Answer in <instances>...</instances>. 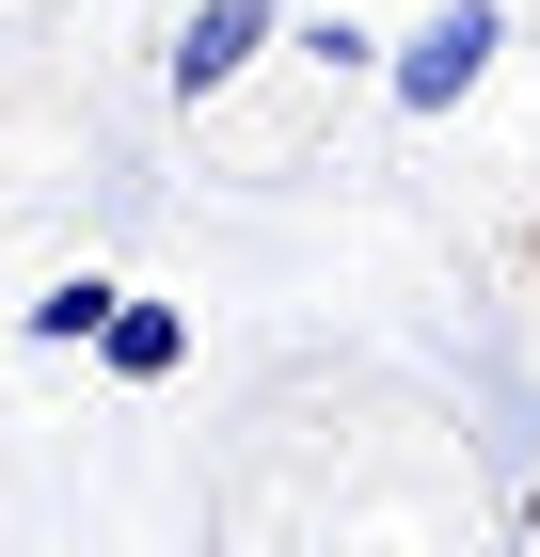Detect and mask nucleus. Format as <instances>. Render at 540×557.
I'll list each match as a JSON object with an SVG mask.
<instances>
[{
    "mask_svg": "<svg viewBox=\"0 0 540 557\" xmlns=\"http://www.w3.org/2000/svg\"><path fill=\"white\" fill-rule=\"evenodd\" d=\"M493 48H508V0H429L414 33L381 48V96L398 112H461V96L493 81Z\"/></svg>",
    "mask_w": 540,
    "mask_h": 557,
    "instance_id": "1",
    "label": "nucleus"
},
{
    "mask_svg": "<svg viewBox=\"0 0 540 557\" xmlns=\"http://www.w3.org/2000/svg\"><path fill=\"white\" fill-rule=\"evenodd\" d=\"M271 33H287L271 0H191V16H175V48H160V81L191 96V112H208V96L239 81V64H254V48H271Z\"/></svg>",
    "mask_w": 540,
    "mask_h": 557,
    "instance_id": "2",
    "label": "nucleus"
},
{
    "mask_svg": "<svg viewBox=\"0 0 540 557\" xmlns=\"http://www.w3.org/2000/svg\"><path fill=\"white\" fill-rule=\"evenodd\" d=\"M96 350H112V383H175V367H191V319H175V302H143V287H112Z\"/></svg>",
    "mask_w": 540,
    "mask_h": 557,
    "instance_id": "3",
    "label": "nucleus"
},
{
    "mask_svg": "<svg viewBox=\"0 0 540 557\" xmlns=\"http://www.w3.org/2000/svg\"><path fill=\"white\" fill-rule=\"evenodd\" d=\"M96 319H112V271H64V287H33V350H96Z\"/></svg>",
    "mask_w": 540,
    "mask_h": 557,
    "instance_id": "4",
    "label": "nucleus"
},
{
    "mask_svg": "<svg viewBox=\"0 0 540 557\" xmlns=\"http://www.w3.org/2000/svg\"><path fill=\"white\" fill-rule=\"evenodd\" d=\"M302 64H334V81H366V64H381V33H366V16H302Z\"/></svg>",
    "mask_w": 540,
    "mask_h": 557,
    "instance_id": "5",
    "label": "nucleus"
},
{
    "mask_svg": "<svg viewBox=\"0 0 540 557\" xmlns=\"http://www.w3.org/2000/svg\"><path fill=\"white\" fill-rule=\"evenodd\" d=\"M525 271H540V223H525Z\"/></svg>",
    "mask_w": 540,
    "mask_h": 557,
    "instance_id": "6",
    "label": "nucleus"
}]
</instances>
